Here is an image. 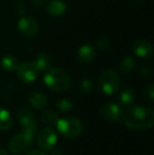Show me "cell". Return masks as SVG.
<instances>
[{"label": "cell", "instance_id": "6da1fadb", "mask_svg": "<svg viewBox=\"0 0 154 155\" xmlns=\"http://www.w3.org/2000/svg\"><path fill=\"white\" fill-rule=\"evenodd\" d=\"M126 127L134 131L146 130L153 126L154 112L152 109L143 106H129L123 112V118Z\"/></svg>", "mask_w": 154, "mask_h": 155}, {"label": "cell", "instance_id": "7a4b0ae2", "mask_svg": "<svg viewBox=\"0 0 154 155\" xmlns=\"http://www.w3.org/2000/svg\"><path fill=\"white\" fill-rule=\"evenodd\" d=\"M43 82L51 91L56 93H64L70 90L71 77L61 68H50L45 71Z\"/></svg>", "mask_w": 154, "mask_h": 155}, {"label": "cell", "instance_id": "3957f363", "mask_svg": "<svg viewBox=\"0 0 154 155\" xmlns=\"http://www.w3.org/2000/svg\"><path fill=\"white\" fill-rule=\"evenodd\" d=\"M36 132L22 130V133L15 135L8 141V150L14 154H22L28 152L34 143Z\"/></svg>", "mask_w": 154, "mask_h": 155}, {"label": "cell", "instance_id": "277c9868", "mask_svg": "<svg viewBox=\"0 0 154 155\" xmlns=\"http://www.w3.org/2000/svg\"><path fill=\"white\" fill-rule=\"evenodd\" d=\"M121 79L118 73L113 70H105L98 78L99 90L106 95H113L120 89Z\"/></svg>", "mask_w": 154, "mask_h": 155}, {"label": "cell", "instance_id": "5b68a950", "mask_svg": "<svg viewBox=\"0 0 154 155\" xmlns=\"http://www.w3.org/2000/svg\"><path fill=\"white\" fill-rule=\"evenodd\" d=\"M56 129L60 135L69 139H74L79 136L84 130L82 123L75 117H64L59 118L56 124Z\"/></svg>", "mask_w": 154, "mask_h": 155}, {"label": "cell", "instance_id": "8992f818", "mask_svg": "<svg viewBox=\"0 0 154 155\" xmlns=\"http://www.w3.org/2000/svg\"><path fill=\"white\" fill-rule=\"evenodd\" d=\"M57 143V134L51 127L44 128L37 135V145L42 151H51Z\"/></svg>", "mask_w": 154, "mask_h": 155}, {"label": "cell", "instance_id": "52a82bcc", "mask_svg": "<svg viewBox=\"0 0 154 155\" xmlns=\"http://www.w3.org/2000/svg\"><path fill=\"white\" fill-rule=\"evenodd\" d=\"M16 71L19 80L23 84H31L35 81L36 78L38 77V74L40 73L34 61L23 62L22 64L18 65Z\"/></svg>", "mask_w": 154, "mask_h": 155}, {"label": "cell", "instance_id": "ba28073f", "mask_svg": "<svg viewBox=\"0 0 154 155\" xmlns=\"http://www.w3.org/2000/svg\"><path fill=\"white\" fill-rule=\"evenodd\" d=\"M16 116L18 121L20 123L22 130L25 131H33L36 132L37 130V120L33 112L29 110L25 107H21L16 111Z\"/></svg>", "mask_w": 154, "mask_h": 155}, {"label": "cell", "instance_id": "9c48e42d", "mask_svg": "<svg viewBox=\"0 0 154 155\" xmlns=\"http://www.w3.org/2000/svg\"><path fill=\"white\" fill-rule=\"evenodd\" d=\"M19 32L28 38L34 37L38 32V22L32 16H22L17 22Z\"/></svg>", "mask_w": 154, "mask_h": 155}, {"label": "cell", "instance_id": "30bf717a", "mask_svg": "<svg viewBox=\"0 0 154 155\" xmlns=\"http://www.w3.org/2000/svg\"><path fill=\"white\" fill-rule=\"evenodd\" d=\"M99 114L101 117L112 123H118L123 118V111H121L119 104L114 102H108L100 107Z\"/></svg>", "mask_w": 154, "mask_h": 155}, {"label": "cell", "instance_id": "8fae6325", "mask_svg": "<svg viewBox=\"0 0 154 155\" xmlns=\"http://www.w3.org/2000/svg\"><path fill=\"white\" fill-rule=\"evenodd\" d=\"M132 51L137 57L143 59H148L153 56L154 49L150 41L145 39H138L132 43Z\"/></svg>", "mask_w": 154, "mask_h": 155}, {"label": "cell", "instance_id": "7c38bea8", "mask_svg": "<svg viewBox=\"0 0 154 155\" xmlns=\"http://www.w3.org/2000/svg\"><path fill=\"white\" fill-rule=\"evenodd\" d=\"M96 57V52L94 47L91 45H84L78 49L77 51V58L81 63L88 64L91 63Z\"/></svg>", "mask_w": 154, "mask_h": 155}, {"label": "cell", "instance_id": "4fadbf2b", "mask_svg": "<svg viewBox=\"0 0 154 155\" xmlns=\"http://www.w3.org/2000/svg\"><path fill=\"white\" fill-rule=\"evenodd\" d=\"M29 100L30 104L33 108L37 109V110H42L48 106V97L47 95H44L41 92H33L29 95Z\"/></svg>", "mask_w": 154, "mask_h": 155}, {"label": "cell", "instance_id": "5bb4252c", "mask_svg": "<svg viewBox=\"0 0 154 155\" xmlns=\"http://www.w3.org/2000/svg\"><path fill=\"white\" fill-rule=\"evenodd\" d=\"M47 11L52 16H61L67 11V4L62 0H51L47 5Z\"/></svg>", "mask_w": 154, "mask_h": 155}, {"label": "cell", "instance_id": "9a60e30c", "mask_svg": "<svg viewBox=\"0 0 154 155\" xmlns=\"http://www.w3.org/2000/svg\"><path fill=\"white\" fill-rule=\"evenodd\" d=\"M52 61H53V59H52V56L49 53L41 52L37 55L34 62H35L39 72H45L52 67Z\"/></svg>", "mask_w": 154, "mask_h": 155}, {"label": "cell", "instance_id": "2e32d148", "mask_svg": "<svg viewBox=\"0 0 154 155\" xmlns=\"http://www.w3.org/2000/svg\"><path fill=\"white\" fill-rule=\"evenodd\" d=\"M135 100V93L131 88H126L118 94V102L123 107H129Z\"/></svg>", "mask_w": 154, "mask_h": 155}, {"label": "cell", "instance_id": "e0dca14e", "mask_svg": "<svg viewBox=\"0 0 154 155\" xmlns=\"http://www.w3.org/2000/svg\"><path fill=\"white\" fill-rule=\"evenodd\" d=\"M41 119L47 126L55 128L57 121L59 120V115L53 109H44V111L41 114Z\"/></svg>", "mask_w": 154, "mask_h": 155}, {"label": "cell", "instance_id": "ac0fdd59", "mask_svg": "<svg viewBox=\"0 0 154 155\" xmlns=\"http://www.w3.org/2000/svg\"><path fill=\"white\" fill-rule=\"evenodd\" d=\"M0 65L5 72H13L16 71V69L18 68V60L15 56L13 55H6L4 57L1 58L0 61Z\"/></svg>", "mask_w": 154, "mask_h": 155}, {"label": "cell", "instance_id": "d6986e66", "mask_svg": "<svg viewBox=\"0 0 154 155\" xmlns=\"http://www.w3.org/2000/svg\"><path fill=\"white\" fill-rule=\"evenodd\" d=\"M13 119L10 112L0 107V131H8L12 127Z\"/></svg>", "mask_w": 154, "mask_h": 155}, {"label": "cell", "instance_id": "ffe728a7", "mask_svg": "<svg viewBox=\"0 0 154 155\" xmlns=\"http://www.w3.org/2000/svg\"><path fill=\"white\" fill-rule=\"evenodd\" d=\"M136 67V62L135 60L132 57H123V59L119 62V70L123 72V74H130Z\"/></svg>", "mask_w": 154, "mask_h": 155}, {"label": "cell", "instance_id": "44dd1931", "mask_svg": "<svg viewBox=\"0 0 154 155\" xmlns=\"http://www.w3.org/2000/svg\"><path fill=\"white\" fill-rule=\"evenodd\" d=\"M56 107L58 110L62 111V112H70L73 109V102L67 98H61L56 102Z\"/></svg>", "mask_w": 154, "mask_h": 155}, {"label": "cell", "instance_id": "7402d4cb", "mask_svg": "<svg viewBox=\"0 0 154 155\" xmlns=\"http://www.w3.org/2000/svg\"><path fill=\"white\" fill-rule=\"evenodd\" d=\"M79 89H80V92H82L84 94L91 93L93 90L92 81L90 79H88V78H84L79 84Z\"/></svg>", "mask_w": 154, "mask_h": 155}, {"label": "cell", "instance_id": "603a6c76", "mask_svg": "<svg viewBox=\"0 0 154 155\" xmlns=\"http://www.w3.org/2000/svg\"><path fill=\"white\" fill-rule=\"evenodd\" d=\"M144 96L145 99L149 102H153L154 101V84H147L144 89Z\"/></svg>", "mask_w": 154, "mask_h": 155}, {"label": "cell", "instance_id": "cb8c5ba5", "mask_svg": "<svg viewBox=\"0 0 154 155\" xmlns=\"http://www.w3.org/2000/svg\"><path fill=\"white\" fill-rule=\"evenodd\" d=\"M96 47L99 51H107L108 49L110 48V40L106 37H100L98 40L96 41Z\"/></svg>", "mask_w": 154, "mask_h": 155}, {"label": "cell", "instance_id": "d4e9b609", "mask_svg": "<svg viewBox=\"0 0 154 155\" xmlns=\"http://www.w3.org/2000/svg\"><path fill=\"white\" fill-rule=\"evenodd\" d=\"M139 75L142 76L143 78H149L152 75V72H151V69L149 67H143L142 69L139 70Z\"/></svg>", "mask_w": 154, "mask_h": 155}, {"label": "cell", "instance_id": "484cf974", "mask_svg": "<svg viewBox=\"0 0 154 155\" xmlns=\"http://www.w3.org/2000/svg\"><path fill=\"white\" fill-rule=\"evenodd\" d=\"M51 151H52L51 155H62V150L60 149V148H55V147H54Z\"/></svg>", "mask_w": 154, "mask_h": 155}, {"label": "cell", "instance_id": "4316f807", "mask_svg": "<svg viewBox=\"0 0 154 155\" xmlns=\"http://www.w3.org/2000/svg\"><path fill=\"white\" fill-rule=\"evenodd\" d=\"M25 155H48V154H45L44 152H42V151H30Z\"/></svg>", "mask_w": 154, "mask_h": 155}, {"label": "cell", "instance_id": "83f0119b", "mask_svg": "<svg viewBox=\"0 0 154 155\" xmlns=\"http://www.w3.org/2000/svg\"><path fill=\"white\" fill-rule=\"evenodd\" d=\"M0 155H8V153L3 149V148L0 147Z\"/></svg>", "mask_w": 154, "mask_h": 155}, {"label": "cell", "instance_id": "f1b7e54d", "mask_svg": "<svg viewBox=\"0 0 154 155\" xmlns=\"http://www.w3.org/2000/svg\"><path fill=\"white\" fill-rule=\"evenodd\" d=\"M130 1H133V2H136V1H139V0H130Z\"/></svg>", "mask_w": 154, "mask_h": 155}]
</instances>
